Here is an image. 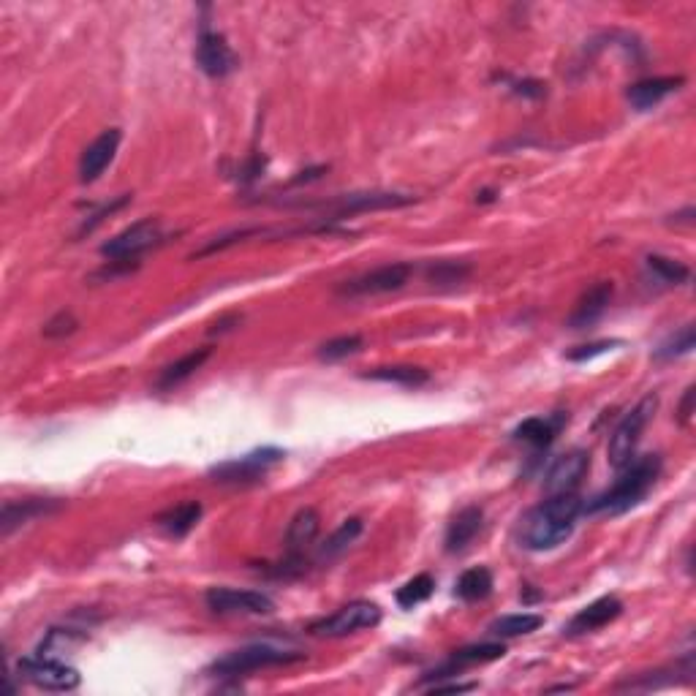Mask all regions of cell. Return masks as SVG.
I'll return each instance as SVG.
<instances>
[{
	"label": "cell",
	"mask_w": 696,
	"mask_h": 696,
	"mask_svg": "<svg viewBox=\"0 0 696 696\" xmlns=\"http://www.w3.org/2000/svg\"><path fill=\"white\" fill-rule=\"evenodd\" d=\"M582 514V498L577 493L550 495L536 509L525 514L517 528L520 547L531 552H550L569 542Z\"/></svg>",
	"instance_id": "cell-1"
},
{
	"label": "cell",
	"mask_w": 696,
	"mask_h": 696,
	"mask_svg": "<svg viewBox=\"0 0 696 696\" xmlns=\"http://www.w3.org/2000/svg\"><path fill=\"white\" fill-rule=\"evenodd\" d=\"M658 476H661V457H634L626 468H620V479L609 490L596 495L590 503H582V514H590V517H596V514L618 517V514L629 512V509L642 503V498L653 490Z\"/></svg>",
	"instance_id": "cell-2"
},
{
	"label": "cell",
	"mask_w": 696,
	"mask_h": 696,
	"mask_svg": "<svg viewBox=\"0 0 696 696\" xmlns=\"http://www.w3.org/2000/svg\"><path fill=\"white\" fill-rule=\"evenodd\" d=\"M305 661L302 650L283 648V645H272V642H253V645H242L237 650L223 653L221 658H215L213 664L207 667L210 677H245L259 669L272 667H289Z\"/></svg>",
	"instance_id": "cell-3"
},
{
	"label": "cell",
	"mask_w": 696,
	"mask_h": 696,
	"mask_svg": "<svg viewBox=\"0 0 696 696\" xmlns=\"http://www.w3.org/2000/svg\"><path fill=\"white\" fill-rule=\"evenodd\" d=\"M656 408H658V395H645L642 400H639L637 406L631 408L629 414L620 419L618 427L612 430V435H609V444H607V457H609V465H612L615 471L626 468V465L637 457L639 438H642L645 427H648V422L653 419V414H656Z\"/></svg>",
	"instance_id": "cell-4"
},
{
	"label": "cell",
	"mask_w": 696,
	"mask_h": 696,
	"mask_svg": "<svg viewBox=\"0 0 696 696\" xmlns=\"http://www.w3.org/2000/svg\"><path fill=\"white\" fill-rule=\"evenodd\" d=\"M283 457H286V452L278 449V446H261V449H253L248 455L213 465L210 468V479L218 484H232V487L256 484L270 474L275 465H281Z\"/></svg>",
	"instance_id": "cell-5"
},
{
	"label": "cell",
	"mask_w": 696,
	"mask_h": 696,
	"mask_svg": "<svg viewBox=\"0 0 696 696\" xmlns=\"http://www.w3.org/2000/svg\"><path fill=\"white\" fill-rule=\"evenodd\" d=\"M381 618H384V615H381V607H378L376 601L357 599L351 601V604H346V607L335 609L327 618L310 623L308 631L313 637L340 639L348 637V634H357V631L376 629L378 623H381Z\"/></svg>",
	"instance_id": "cell-6"
},
{
	"label": "cell",
	"mask_w": 696,
	"mask_h": 696,
	"mask_svg": "<svg viewBox=\"0 0 696 696\" xmlns=\"http://www.w3.org/2000/svg\"><path fill=\"white\" fill-rule=\"evenodd\" d=\"M408 204H414V196L395 194V191H357V194L332 196L327 202H308L305 207L324 210L332 221H340V218H351L357 213L397 210V207H408Z\"/></svg>",
	"instance_id": "cell-7"
},
{
	"label": "cell",
	"mask_w": 696,
	"mask_h": 696,
	"mask_svg": "<svg viewBox=\"0 0 696 696\" xmlns=\"http://www.w3.org/2000/svg\"><path fill=\"white\" fill-rule=\"evenodd\" d=\"M164 242V229L158 218H142L128 229L117 232L112 240L101 245V256L109 261H139L147 251H153Z\"/></svg>",
	"instance_id": "cell-8"
},
{
	"label": "cell",
	"mask_w": 696,
	"mask_h": 696,
	"mask_svg": "<svg viewBox=\"0 0 696 696\" xmlns=\"http://www.w3.org/2000/svg\"><path fill=\"white\" fill-rule=\"evenodd\" d=\"M414 267L408 261H395V264H384V267H376V270L362 272L351 281H343L338 286L340 297H378V294H389V291L403 289L411 278Z\"/></svg>",
	"instance_id": "cell-9"
},
{
	"label": "cell",
	"mask_w": 696,
	"mask_h": 696,
	"mask_svg": "<svg viewBox=\"0 0 696 696\" xmlns=\"http://www.w3.org/2000/svg\"><path fill=\"white\" fill-rule=\"evenodd\" d=\"M17 669H20V677H25L36 688H44V691H74L82 683V677L71 664L60 661V658L41 656V653L20 658Z\"/></svg>",
	"instance_id": "cell-10"
},
{
	"label": "cell",
	"mask_w": 696,
	"mask_h": 696,
	"mask_svg": "<svg viewBox=\"0 0 696 696\" xmlns=\"http://www.w3.org/2000/svg\"><path fill=\"white\" fill-rule=\"evenodd\" d=\"M204 604L215 615H270L275 612V601L261 590L210 588L204 593Z\"/></svg>",
	"instance_id": "cell-11"
},
{
	"label": "cell",
	"mask_w": 696,
	"mask_h": 696,
	"mask_svg": "<svg viewBox=\"0 0 696 696\" xmlns=\"http://www.w3.org/2000/svg\"><path fill=\"white\" fill-rule=\"evenodd\" d=\"M194 55L196 66L202 68L204 74L213 79L229 77V74L237 71V66H240V58L234 55L232 44L226 41V36L218 33V30H210L207 25H202V30H199Z\"/></svg>",
	"instance_id": "cell-12"
},
{
	"label": "cell",
	"mask_w": 696,
	"mask_h": 696,
	"mask_svg": "<svg viewBox=\"0 0 696 696\" xmlns=\"http://www.w3.org/2000/svg\"><path fill=\"white\" fill-rule=\"evenodd\" d=\"M590 468V452L585 449H569L552 460V465L544 474V490L547 495L574 493L577 484L582 482V476L588 474Z\"/></svg>",
	"instance_id": "cell-13"
},
{
	"label": "cell",
	"mask_w": 696,
	"mask_h": 696,
	"mask_svg": "<svg viewBox=\"0 0 696 696\" xmlns=\"http://www.w3.org/2000/svg\"><path fill=\"white\" fill-rule=\"evenodd\" d=\"M120 142H123V131H120V128H107L104 134L96 136V139L85 147L82 158H79V180L85 185L96 183L98 177L107 172V166L115 161Z\"/></svg>",
	"instance_id": "cell-14"
},
{
	"label": "cell",
	"mask_w": 696,
	"mask_h": 696,
	"mask_svg": "<svg viewBox=\"0 0 696 696\" xmlns=\"http://www.w3.org/2000/svg\"><path fill=\"white\" fill-rule=\"evenodd\" d=\"M623 615V601L618 596H601V599L590 601L588 607H582L574 618L569 620V626L563 629L566 637H582V634H593V631L604 629L609 623Z\"/></svg>",
	"instance_id": "cell-15"
},
{
	"label": "cell",
	"mask_w": 696,
	"mask_h": 696,
	"mask_svg": "<svg viewBox=\"0 0 696 696\" xmlns=\"http://www.w3.org/2000/svg\"><path fill=\"white\" fill-rule=\"evenodd\" d=\"M506 656V648L503 642H479V645H468V648L455 650L452 656L446 658L441 667H435L433 672H427L425 680H441V677H452L457 672H463L468 667H476V664H490V661H498V658Z\"/></svg>",
	"instance_id": "cell-16"
},
{
	"label": "cell",
	"mask_w": 696,
	"mask_h": 696,
	"mask_svg": "<svg viewBox=\"0 0 696 696\" xmlns=\"http://www.w3.org/2000/svg\"><path fill=\"white\" fill-rule=\"evenodd\" d=\"M63 509V501L58 498H25V501H6L3 503V512H0V531L3 536H11V533L28 525V522L39 520V517H49Z\"/></svg>",
	"instance_id": "cell-17"
},
{
	"label": "cell",
	"mask_w": 696,
	"mask_h": 696,
	"mask_svg": "<svg viewBox=\"0 0 696 696\" xmlns=\"http://www.w3.org/2000/svg\"><path fill=\"white\" fill-rule=\"evenodd\" d=\"M566 422H569V416L561 414V411L552 416H528V419H522L520 425L514 427L512 438L520 441V444L533 446L536 452H542V449H547L558 438V433H561Z\"/></svg>",
	"instance_id": "cell-18"
},
{
	"label": "cell",
	"mask_w": 696,
	"mask_h": 696,
	"mask_svg": "<svg viewBox=\"0 0 696 696\" xmlns=\"http://www.w3.org/2000/svg\"><path fill=\"white\" fill-rule=\"evenodd\" d=\"M612 291H615L612 281L593 283L588 291H582V297L577 300L574 310H571V316L566 324H569L571 329L593 327V324H596V321H599L601 316L607 313L609 300H612Z\"/></svg>",
	"instance_id": "cell-19"
},
{
	"label": "cell",
	"mask_w": 696,
	"mask_h": 696,
	"mask_svg": "<svg viewBox=\"0 0 696 696\" xmlns=\"http://www.w3.org/2000/svg\"><path fill=\"white\" fill-rule=\"evenodd\" d=\"M482 525L484 512L479 506H465V509H460V512L452 517V522H449V528H446V552H449V555H460V552L468 550V547L474 544L476 536L482 533Z\"/></svg>",
	"instance_id": "cell-20"
},
{
	"label": "cell",
	"mask_w": 696,
	"mask_h": 696,
	"mask_svg": "<svg viewBox=\"0 0 696 696\" xmlns=\"http://www.w3.org/2000/svg\"><path fill=\"white\" fill-rule=\"evenodd\" d=\"M686 85V77H650V79H639L634 85L629 87V98L631 109L637 112H648V109L658 107L664 98H669L672 93H677L680 87Z\"/></svg>",
	"instance_id": "cell-21"
},
{
	"label": "cell",
	"mask_w": 696,
	"mask_h": 696,
	"mask_svg": "<svg viewBox=\"0 0 696 696\" xmlns=\"http://www.w3.org/2000/svg\"><path fill=\"white\" fill-rule=\"evenodd\" d=\"M321 531V517L313 506H305L294 514L286 531V552L289 555H305L310 544L316 542V536Z\"/></svg>",
	"instance_id": "cell-22"
},
{
	"label": "cell",
	"mask_w": 696,
	"mask_h": 696,
	"mask_svg": "<svg viewBox=\"0 0 696 696\" xmlns=\"http://www.w3.org/2000/svg\"><path fill=\"white\" fill-rule=\"evenodd\" d=\"M202 503L199 501H183L177 503V506H172V509H166L161 517H158V528L166 533V536H172V539H185L188 533L194 531L196 525H199V520H202Z\"/></svg>",
	"instance_id": "cell-23"
},
{
	"label": "cell",
	"mask_w": 696,
	"mask_h": 696,
	"mask_svg": "<svg viewBox=\"0 0 696 696\" xmlns=\"http://www.w3.org/2000/svg\"><path fill=\"white\" fill-rule=\"evenodd\" d=\"M210 348H196V351H191V354H185V357H180L177 362H172V365H166L164 370H161V376H158V381H155V389L158 392H169V389L180 387L183 381H188V378L194 376L196 370H202V365L210 359Z\"/></svg>",
	"instance_id": "cell-24"
},
{
	"label": "cell",
	"mask_w": 696,
	"mask_h": 696,
	"mask_svg": "<svg viewBox=\"0 0 696 696\" xmlns=\"http://www.w3.org/2000/svg\"><path fill=\"white\" fill-rule=\"evenodd\" d=\"M362 378L368 381H384V384H397V387L419 389L430 381V370L419 368V365H381L368 373H362Z\"/></svg>",
	"instance_id": "cell-25"
},
{
	"label": "cell",
	"mask_w": 696,
	"mask_h": 696,
	"mask_svg": "<svg viewBox=\"0 0 696 696\" xmlns=\"http://www.w3.org/2000/svg\"><path fill=\"white\" fill-rule=\"evenodd\" d=\"M495 588L493 571L487 566H476V569L463 571L455 582V596L465 604H476V601H484Z\"/></svg>",
	"instance_id": "cell-26"
},
{
	"label": "cell",
	"mask_w": 696,
	"mask_h": 696,
	"mask_svg": "<svg viewBox=\"0 0 696 696\" xmlns=\"http://www.w3.org/2000/svg\"><path fill=\"white\" fill-rule=\"evenodd\" d=\"M542 626V615H536V612H517V615H503V618L493 620V623H490V637H525V634H533V631L542 629Z\"/></svg>",
	"instance_id": "cell-27"
},
{
	"label": "cell",
	"mask_w": 696,
	"mask_h": 696,
	"mask_svg": "<svg viewBox=\"0 0 696 696\" xmlns=\"http://www.w3.org/2000/svg\"><path fill=\"white\" fill-rule=\"evenodd\" d=\"M362 531H365V522L359 520V517H348V520L343 522V525H340L338 531L332 533L327 542L321 544L319 558H327V561H329V558H338L340 552L348 550L351 544L357 542L359 533H362Z\"/></svg>",
	"instance_id": "cell-28"
},
{
	"label": "cell",
	"mask_w": 696,
	"mask_h": 696,
	"mask_svg": "<svg viewBox=\"0 0 696 696\" xmlns=\"http://www.w3.org/2000/svg\"><path fill=\"white\" fill-rule=\"evenodd\" d=\"M433 593H435L433 574H416L414 580H408L403 588H397L395 601H397V607L414 609L419 607V604H425Z\"/></svg>",
	"instance_id": "cell-29"
},
{
	"label": "cell",
	"mask_w": 696,
	"mask_h": 696,
	"mask_svg": "<svg viewBox=\"0 0 696 696\" xmlns=\"http://www.w3.org/2000/svg\"><path fill=\"white\" fill-rule=\"evenodd\" d=\"M696 346V332H694V324H686V327H680L677 332H672L661 346L653 351V357L658 359V362H669V359H677V357H686V354H691Z\"/></svg>",
	"instance_id": "cell-30"
},
{
	"label": "cell",
	"mask_w": 696,
	"mask_h": 696,
	"mask_svg": "<svg viewBox=\"0 0 696 696\" xmlns=\"http://www.w3.org/2000/svg\"><path fill=\"white\" fill-rule=\"evenodd\" d=\"M648 270L656 275L658 281L667 283V286H680L691 278V270H688L683 261L669 259V256H661V253H653L648 256Z\"/></svg>",
	"instance_id": "cell-31"
},
{
	"label": "cell",
	"mask_w": 696,
	"mask_h": 696,
	"mask_svg": "<svg viewBox=\"0 0 696 696\" xmlns=\"http://www.w3.org/2000/svg\"><path fill=\"white\" fill-rule=\"evenodd\" d=\"M365 348V340L362 335H340V338H332L327 343L319 346V359L321 362H340V359L351 357V354H359Z\"/></svg>",
	"instance_id": "cell-32"
},
{
	"label": "cell",
	"mask_w": 696,
	"mask_h": 696,
	"mask_svg": "<svg viewBox=\"0 0 696 696\" xmlns=\"http://www.w3.org/2000/svg\"><path fill=\"white\" fill-rule=\"evenodd\" d=\"M471 267L465 261H435L427 267V281L433 286H455L468 278Z\"/></svg>",
	"instance_id": "cell-33"
},
{
	"label": "cell",
	"mask_w": 696,
	"mask_h": 696,
	"mask_svg": "<svg viewBox=\"0 0 696 696\" xmlns=\"http://www.w3.org/2000/svg\"><path fill=\"white\" fill-rule=\"evenodd\" d=\"M77 327H79L77 316H74L71 310H60V313H55V316L44 324L41 332H44V338L58 340V338H66V335H74Z\"/></svg>",
	"instance_id": "cell-34"
},
{
	"label": "cell",
	"mask_w": 696,
	"mask_h": 696,
	"mask_svg": "<svg viewBox=\"0 0 696 696\" xmlns=\"http://www.w3.org/2000/svg\"><path fill=\"white\" fill-rule=\"evenodd\" d=\"M618 346H623V340H593V343H585V346L566 351V359L569 362H590V359L601 357V354H607V351Z\"/></svg>",
	"instance_id": "cell-35"
},
{
	"label": "cell",
	"mask_w": 696,
	"mask_h": 696,
	"mask_svg": "<svg viewBox=\"0 0 696 696\" xmlns=\"http://www.w3.org/2000/svg\"><path fill=\"white\" fill-rule=\"evenodd\" d=\"M128 202H131V196L123 194V196H117L115 202L104 204V207H101V210H96V213H93V215H87L85 221H82V226H79V234H90V232H93V229H96L98 223L104 221V218H109V215H112V213H117V210H123V207H126Z\"/></svg>",
	"instance_id": "cell-36"
},
{
	"label": "cell",
	"mask_w": 696,
	"mask_h": 696,
	"mask_svg": "<svg viewBox=\"0 0 696 696\" xmlns=\"http://www.w3.org/2000/svg\"><path fill=\"white\" fill-rule=\"evenodd\" d=\"M506 79V85H509V90H512L514 96L520 98H531V101H539V98L547 96V85L544 82H539V79Z\"/></svg>",
	"instance_id": "cell-37"
},
{
	"label": "cell",
	"mask_w": 696,
	"mask_h": 696,
	"mask_svg": "<svg viewBox=\"0 0 696 696\" xmlns=\"http://www.w3.org/2000/svg\"><path fill=\"white\" fill-rule=\"evenodd\" d=\"M264 166H267V158L259 153H253L245 164L240 166V180L242 183H251V180H256L261 172H264Z\"/></svg>",
	"instance_id": "cell-38"
},
{
	"label": "cell",
	"mask_w": 696,
	"mask_h": 696,
	"mask_svg": "<svg viewBox=\"0 0 696 696\" xmlns=\"http://www.w3.org/2000/svg\"><path fill=\"white\" fill-rule=\"evenodd\" d=\"M694 395H696V389L688 387L686 392H683L680 406H677V422H680L683 427H691V419H694Z\"/></svg>",
	"instance_id": "cell-39"
},
{
	"label": "cell",
	"mask_w": 696,
	"mask_h": 696,
	"mask_svg": "<svg viewBox=\"0 0 696 696\" xmlns=\"http://www.w3.org/2000/svg\"><path fill=\"white\" fill-rule=\"evenodd\" d=\"M479 688V683H438L435 680L433 686H427V691L430 694H468V691H476Z\"/></svg>",
	"instance_id": "cell-40"
},
{
	"label": "cell",
	"mask_w": 696,
	"mask_h": 696,
	"mask_svg": "<svg viewBox=\"0 0 696 696\" xmlns=\"http://www.w3.org/2000/svg\"><path fill=\"white\" fill-rule=\"evenodd\" d=\"M240 321H242V316H237V313H232V316H223V319L215 321L213 329H210V335L215 338V335H223V332H232V329L237 327Z\"/></svg>",
	"instance_id": "cell-41"
},
{
	"label": "cell",
	"mask_w": 696,
	"mask_h": 696,
	"mask_svg": "<svg viewBox=\"0 0 696 696\" xmlns=\"http://www.w3.org/2000/svg\"><path fill=\"white\" fill-rule=\"evenodd\" d=\"M476 202H482V204L495 202V191H490V188H484V191H479V194H476Z\"/></svg>",
	"instance_id": "cell-42"
},
{
	"label": "cell",
	"mask_w": 696,
	"mask_h": 696,
	"mask_svg": "<svg viewBox=\"0 0 696 696\" xmlns=\"http://www.w3.org/2000/svg\"><path fill=\"white\" fill-rule=\"evenodd\" d=\"M574 686H555V688H550V691H571Z\"/></svg>",
	"instance_id": "cell-43"
}]
</instances>
